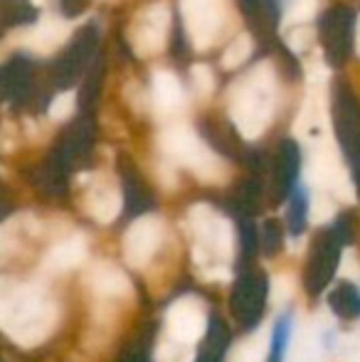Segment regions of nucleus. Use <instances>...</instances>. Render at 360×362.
Listing matches in <instances>:
<instances>
[{
  "instance_id": "f257e3e1",
  "label": "nucleus",
  "mask_w": 360,
  "mask_h": 362,
  "mask_svg": "<svg viewBox=\"0 0 360 362\" xmlns=\"http://www.w3.org/2000/svg\"><path fill=\"white\" fill-rule=\"evenodd\" d=\"M190 227L192 237H195V262L200 264L202 276L207 281L215 279H227V269H222V264H227L235 252V232H232L230 219L217 215L212 207L197 205L190 210Z\"/></svg>"
},
{
  "instance_id": "f03ea898",
  "label": "nucleus",
  "mask_w": 360,
  "mask_h": 362,
  "mask_svg": "<svg viewBox=\"0 0 360 362\" xmlns=\"http://www.w3.org/2000/svg\"><path fill=\"white\" fill-rule=\"evenodd\" d=\"M20 318V325L15 330V343H40L52 328V313L45 298L35 288L28 286H5L0 284V325L5 330H13Z\"/></svg>"
},
{
  "instance_id": "7ed1b4c3",
  "label": "nucleus",
  "mask_w": 360,
  "mask_h": 362,
  "mask_svg": "<svg viewBox=\"0 0 360 362\" xmlns=\"http://www.w3.org/2000/svg\"><path fill=\"white\" fill-rule=\"evenodd\" d=\"M274 111V72L269 64H260L242 91L232 99V121L242 136L257 139L265 134Z\"/></svg>"
},
{
  "instance_id": "20e7f679",
  "label": "nucleus",
  "mask_w": 360,
  "mask_h": 362,
  "mask_svg": "<svg viewBox=\"0 0 360 362\" xmlns=\"http://www.w3.org/2000/svg\"><path fill=\"white\" fill-rule=\"evenodd\" d=\"M306 175L318 187V192H326L333 200H343V202L356 200V190H353V182L341 160V153H338V148L331 141L328 144L321 141V144L313 148L311 158H308Z\"/></svg>"
},
{
  "instance_id": "39448f33",
  "label": "nucleus",
  "mask_w": 360,
  "mask_h": 362,
  "mask_svg": "<svg viewBox=\"0 0 360 362\" xmlns=\"http://www.w3.org/2000/svg\"><path fill=\"white\" fill-rule=\"evenodd\" d=\"M163 148L173 160L190 168L202 180H217V177H220L222 165H220V160H217V156L212 151H207V148L195 139V134H190L187 129H170L168 134L163 136Z\"/></svg>"
},
{
  "instance_id": "423d86ee",
  "label": "nucleus",
  "mask_w": 360,
  "mask_h": 362,
  "mask_svg": "<svg viewBox=\"0 0 360 362\" xmlns=\"http://www.w3.org/2000/svg\"><path fill=\"white\" fill-rule=\"evenodd\" d=\"M205 330L207 313L197 296H182L166 313V335H168V340H175V343L190 348L192 343H197L205 335Z\"/></svg>"
},
{
  "instance_id": "0eeeda50",
  "label": "nucleus",
  "mask_w": 360,
  "mask_h": 362,
  "mask_svg": "<svg viewBox=\"0 0 360 362\" xmlns=\"http://www.w3.org/2000/svg\"><path fill=\"white\" fill-rule=\"evenodd\" d=\"M163 242V219L146 215L136 219L124 234V257L134 267H146Z\"/></svg>"
},
{
  "instance_id": "6e6552de",
  "label": "nucleus",
  "mask_w": 360,
  "mask_h": 362,
  "mask_svg": "<svg viewBox=\"0 0 360 362\" xmlns=\"http://www.w3.org/2000/svg\"><path fill=\"white\" fill-rule=\"evenodd\" d=\"M190 37L197 47H207L220 30V8L217 0H180Z\"/></svg>"
},
{
  "instance_id": "1a4fd4ad",
  "label": "nucleus",
  "mask_w": 360,
  "mask_h": 362,
  "mask_svg": "<svg viewBox=\"0 0 360 362\" xmlns=\"http://www.w3.org/2000/svg\"><path fill=\"white\" fill-rule=\"evenodd\" d=\"M166 25H168V10H166L163 5H158V8H151L149 20H146V23H141L139 30H136V35H134L136 47H139L144 54L163 47Z\"/></svg>"
},
{
  "instance_id": "9d476101",
  "label": "nucleus",
  "mask_w": 360,
  "mask_h": 362,
  "mask_svg": "<svg viewBox=\"0 0 360 362\" xmlns=\"http://www.w3.org/2000/svg\"><path fill=\"white\" fill-rule=\"evenodd\" d=\"M91 288L106 298H121V296L131 293V281L114 264H99L91 272Z\"/></svg>"
},
{
  "instance_id": "9b49d317",
  "label": "nucleus",
  "mask_w": 360,
  "mask_h": 362,
  "mask_svg": "<svg viewBox=\"0 0 360 362\" xmlns=\"http://www.w3.org/2000/svg\"><path fill=\"white\" fill-rule=\"evenodd\" d=\"M84 257H87V242H84V237L74 234V237L59 242L57 247L47 254L45 267H47L50 272H67V269L77 267L79 262H84Z\"/></svg>"
},
{
  "instance_id": "f8f14e48",
  "label": "nucleus",
  "mask_w": 360,
  "mask_h": 362,
  "mask_svg": "<svg viewBox=\"0 0 360 362\" xmlns=\"http://www.w3.org/2000/svg\"><path fill=\"white\" fill-rule=\"evenodd\" d=\"M153 101L161 111H173L182 104L180 84L170 72H158L153 76Z\"/></svg>"
},
{
  "instance_id": "ddd939ff",
  "label": "nucleus",
  "mask_w": 360,
  "mask_h": 362,
  "mask_svg": "<svg viewBox=\"0 0 360 362\" xmlns=\"http://www.w3.org/2000/svg\"><path fill=\"white\" fill-rule=\"evenodd\" d=\"M121 210V195L116 190H99L94 197H91V205H89V212L94 215L99 222H111Z\"/></svg>"
},
{
  "instance_id": "4468645a",
  "label": "nucleus",
  "mask_w": 360,
  "mask_h": 362,
  "mask_svg": "<svg viewBox=\"0 0 360 362\" xmlns=\"http://www.w3.org/2000/svg\"><path fill=\"white\" fill-rule=\"evenodd\" d=\"M156 362H192V353L187 345L166 338V343H161V348L156 350Z\"/></svg>"
},
{
  "instance_id": "2eb2a0df",
  "label": "nucleus",
  "mask_w": 360,
  "mask_h": 362,
  "mask_svg": "<svg viewBox=\"0 0 360 362\" xmlns=\"http://www.w3.org/2000/svg\"><path fill=\"white\" fill-rule=\"evenodd\" d=\"M250 54H252L250 35H240V37L235 40V45H232V47L225 52V57H222V64H225L227 69H232V67H237V64L245 62Z\"/></svg>"
},
{
  "instance_id": "dca6fc26",
  "label": "nucleus",
  "mask_w": 360,
  "mask_h": 362,
  "mask_svg": "<svg viewBox=\"0 0 360 362\" xmlns=\"http://www.w3.org/2000/svg\"><path fill=\"white\" fill-rule=\"evenodd\" d=\"M333 215H336V202H333V197L326 195V192H316L311 200V219L316 224H323Z\"/></svg>"
},
{
  "instance_id": "f3484780",
  "label": "nucleus",
  "mask_w": 360,
  "mask_h": 362,
  "mask_svg": "<svg viewBox=\"0 0 360 362\" xmlns=\"http://www.w3.org/2000/svg\"><path fill=\"white\" fill-rule=\"evenodd\" d=\"M74 104H77V99H74L72 91H64V94H57V99L52 101V106H50V116L57 121L67 119L69 114L74 111Z\"/></svg>"
},
{
  "instance_id": "a211bd4d",
  "label": "nucleus",
  "mask_w": 360,
  "mask_h": 362,
  "mask_svg": "<svg viewBox=\"0 0 360 362\" xmlns=\"http://www.w3.org/2000/svg\"><path fill=\"white\" fill-rule=\"evenodd\" d=\"M316 8H318V0H296V5L289 10V20L291 23H303V20L313 18Z\"/></svg>"
},
{
  "instance_id": "6ab92c4d",
  "label": "nucleus",
  "mask_w": 360,
  "mask_h": 362,
  "mask_svg": "<svg viewBox=\"0 0 360 362\" xmlns=\"http://www.w3.org/2000/svg\"><path fill=\"white\" fill-rule=\"evenodd\" d=\"M341 274L346 279H360V267H358V259H356V252H346L341 259Z\"/></svg>"
},
{
  "instance_id": "aec40b11",
  "label": "nucleus",
  "mask_w": 360,
  "mask_h": 362,
  "mask_svg": "<svg viewBox=\"0 0 360 362\" xmlns=\"http://www.w3.org/2000/svg\"><path fill=\"white\" fill-rule=\"evenodd\" d=\"M343 362H360V333H353L351 338L346 340Z\"/></svg>"
},
{
  "instance_id": "412c9836",
  "label": "nucleus",
  "mask_w": 360,
  "mask_h": 362,
  "mask_svg": "<svg viewBox=\"0 0 360 362\" xmlns=\"http://www.w3.org/2000/svg\"><path fill=\"white\" fill-rule=\"evenodd\" d=\"M192 81H195V86L200 91H210L212 86V74L207 67H195L192 69Z\"/></svg>"
},
{
  "instance_id": "4be33fe9",
  "label": "nucleus",
  "mask_w": 360,
  "mask_h": 362,
  "mask_svg": "<svg viewBox=\"0 0 360 362\" xmlns=\"http://www.w3.org/2000/svg\"><path fill=\"white\" fill-rule=\"evenodd\" d=\"M356 47H358V54H360V18H358V28H356Z\"/></svg>"
}]
</instances>
